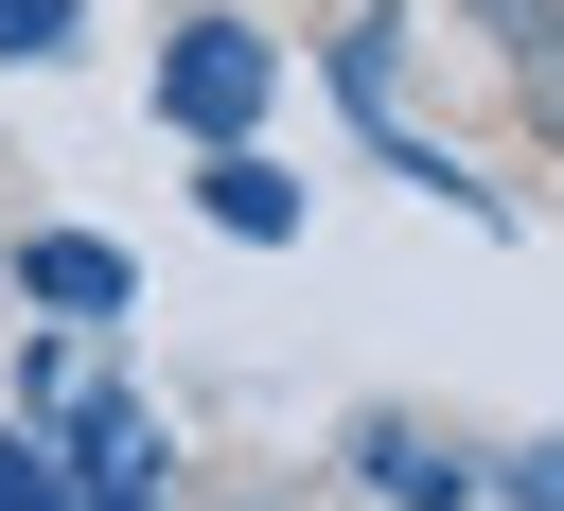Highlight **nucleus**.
I'll return each instance as SVG.
<instances>
[{"mask_svg": "<svg viewBox=\"0 0 564 511\" xmlns=\"http://www.w3.org/2000/svg\"><path fill=\"white\" fill-rule=\"evenodd\" d=\"M18 282H35V300H70V317H106V300H123V247H88V229H35V247H18Z\"/></svg>", "mask_w": 564, "mask_h": 511, "instance_id": "f03ea898", "label": "nucleus"}, {"mask_svg": "<svg viewBox=\"0 0 564 511\" xmlns=\"http://www.w3.org/2000/svg\"><path fill=\"white\" fill-rule=\"evenodd\" d=\"M159 106H176L194 141H229V123L264 106V35H247V18H176V53H159Z\"/></svg>", "mask_w": 564, "mask_h": 511, "instance_id": "f257e3e1", "label": "nucleus"}, {"mask_svg": "<svg viewBox=\"0 0 564 511\" xmlns=\"http://www.w3.org/2000/svg\"><path fill=\"white\" fill-rule=\"evenodd\" d=\"M70 35V0H0V53H53Z\"/></svg>", "mask_w": 564, "mask_h": 511, "instance_id": "39448f33", "label": "nucleus"}, {"mask_svg": "<svg viewBox=\"0 0 564 511\" xmlns=\"http://www.w3.org/2000/svg\"><path fill=\"white\" fill-rule=\"evenodd\" d=\"M212 229H247V247H282V229H300V194H282V176H264L247 141H212Z\"/></svg>", "mask_w": 564, "mask_h": 511, "instance_id": "7ed1b4c3", "label": "nucleus"}, {"mask_svg": "<svg viewBox=\"0 0 564 511\" xmlns=\"http://www.w3.org/2000/svg\"><path fill=\"white\" fill-rule=\"evenodd\" d=\"M458 18H476V35H494V70L546 106V35H564V0H458Z\"/></svg>", "mask_w": 564, "mask_h": 511, "instance_id": "20e7f679", "label": "nucleus"}, {"mask_svg": "<svg viewBox=\"0 0 564 511\" xmlns=\"http://www.w3.org/2000/svg\"><path fill=\"white\" fill-rule=\"evenodd\" d=\"M0 511H53V458L35 441H0Z\"/></svg>", "mask_w": 564, "mask_h": 511, "instance_id": "423d86ee", "label": "nucleus"}]
</instances>
